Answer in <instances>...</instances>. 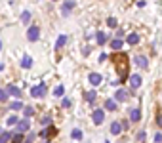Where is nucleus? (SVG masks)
Wrapping results in <instances>:
<instances>
[{
  "mask_svg": "<svg viewBox=\"0 0 162 143\" xmlns=\"http://www.w3.org/2000/svg\"><path fill=\"white\" fill-rule=\"evenodd\" d=\"M114 65H117L118 73H120V78H124L128 73V54H118L114 57Z\"/></svg>",
  "mask_w": 162,
  "mask_h": 143,
  "instance_id": "obj_1",
  "label": "nucleus"
},
{
  "mask_svg": "<svg viewBox=\"0 0 162 143\" xmlns=\"http://www.w3.org/2000/svg\"><path fill=\"white\" fill-rule=\"evenodd\" d=\"M91 120H94V124H103V120H105L103 109H96L94 113H91Z\"/></svg>",
  "mask_w": 162,
  "mask_h": 143,
  "instance_id": "obj_2",
  "label": "nucleus"
},
{
  "mask_svg": "<svg viewBox=\"0 0 162 143\" xmlns=\"http://www.w3.org/2000/svg\"><path fill=\"white\" fill-rule=\"evenodd\" d=\"M38 34H40V29H38L36 25H31V27L27 29V38H29L31 42H34V40H38Z\"/></svg>",
  "mask_w": 162,
  "mask_h": 143,
  "instance_id": "obj_3",
  "label": "nucleus"
},
{
  "mask_svg": "<svg viewBox=\"0 0 162 143\" xmlns=\"http://www.w3.org/2000/svg\"><path fill=\"white\" fill-rule=\"evenodd\" d=\"M44 93H46V84H36V86L31 88V95H33V98H40V95H44Z\"/></svg>",
  "mask_w": 162,
  "mask_h": 143,
  "instance_id": "obj_4",
  "label": "nucleus"
},
{
  "mask_svg": "<svg viewBox=\"0 0 162 143\" xmlns=\"http://www.w3.org/2000/svg\"><path fill=\"white\" fill-rule=\"evenodd\" d=\"M133 63L139 65L141 69H147V67H149V59H147L145 56H133Z\"/></svg>",
  "mask_w": 162,
  "mask_h": 143,
  "instance_id": "obj_5",
  "label": "nucleus"
},
{
  "mask_svg": "<svg viewBox=\"0 0 162 143\" xmlns=\"http://www.w3.org/2000/svg\"><path fill=\"white\" fill-rule=\"evenodd\" d=\"M29 128H31V122H29V118H23V120H19L17 122V132H29Z\"/></svg>",
  "mask_w": 162,
  "mask_h": 143,
  "instance_id": "obj_6",
  "label": "nucleus"
},
{
  "mask_svg": "<svg viewBox=\"0 0 162 143\" xmlns=\"http://www.w3.org/2000/svg\"><path fill=\"white\" fill-rule=\"evenodd\" d=\"M128 98H130V93L126 90H117V93H114V99L117 101H128Z\"/></svg>",
  "mask_w": 162,
  "mask_h": 143,
  "instance_id": "obj_7",
  "label": "nucleus"
},
{
  "mask_svg": "<svg viewBox=\"0 0 162 143\" xmlns=\"http://www.w3.org/2000/svg\"><path fill=\"white\" fill-rule=\"evenodd\" d=\"M88 80H90L91 86H99V84H101V75H99V73H91V75L88 77Z\"/></svg>",
  "mask_w": 162,
  "mask_h": 143,
  "instance_id": "obj_8",
  "label": "nucleus"
},
{
  "mask_svg": "<svg viewBox=\"0 0 162 143\" xmlns=\"http://www.w3.org/2000/svg\"><path fill=\"white\" fill-rule=\"evenodd\" d=\"M130 86H132L133 90H137V88L141 86V77H139V75H132V77H130Z\"/></svg>",
  "mask_w": 162,
  "mask_h": 143,
  "instance_id": "obj_9",
  "label": "nucleus"
},
{
  "mask_svg": "<svg viewBox=\"0 0 162 143\" xmlns=\"http://www.w3.org/2000/svg\"><path fill=\"white\" fill-rule=\"evenodd\" d=\"M71 8H75V2H73V0H65V4L61 8V13L63 15H69V13H71Z\"/></svg>",
  "mask_w": 162,
  "mask_h": 143,
  "instance_id": "obj_10",
  "label": "nucleus"
},
{
  "mask_svg": "<svg viewBox=\"0 0 162 143\" xmlns=\"http://www.w3.org/2000/svg\"><path fill=\"white\" fill-rule=\"evenodd\" d=\"M130 120L132 122H139L141 120V111L139 109H132L130 111Z\"/></svg>",
  "mask_w": 162,
  "mask_h": 143,
  "instance_id": "obj_11",
  "label": "nucleus"
},
{
  "mask_svg": "<svg viewBox=\"0 0 162 143\" xmlns=\"http://www.w3.org/2000/svg\"><path fill=\"white\" fill-rule=\"evenodd\" d=\"M55 128L54 126H48V128H44L42 132H40V137H50V135H55Z\"/></svg>",
  "mask_w": 162,
  "mask_h": 143,
  "instance_id": "obj_12",
  "label": "nucleus"
},
{
  "mask_svg": "<svg viewBox=\"0 0 162 143\" xmlns=\"http://www.w3.org/2000/svg\"><path fill=\"white\" fill-rule=\"evenodd\" d=\"M122 132V124L118 122V120H114L112 124H111V134H114V135H118Z\"/></svg>",
  "mask_w": 162,
  "mask_h": 143,
  "instance_id": "obj_13",
  "label": "nucleus"
},
{
  "mask_svg": "<svg viewBox=\"0 0 162 143\" xmlns=\"http://www.w3.org/2000/svg\"><path fill=\"white\" fill-rule=\"evenodd\" d=\"M8 93H10V95H13V98H19V95H21V90H19L17 86L10 84V86H8Z\"/></svg>",
  "mask_w": 162,
  "mask_h": 143,
  "instance_id": "obj_14",
  "label": "nucleus"
},
{
  "mask_svg": "<svg viewBox=\"0 0 162 143\" xmlns=\"http://www.w3.org/2000/svg\"><path fill=\"white\" fill-rule=\"evenodd\" d=\"M96 98H97L96 90H90V92H86V101H88V103H96Z\"/></svg>",
  "mask_w": 162,
  "mask_h": 143,
  "instance_id": "obj_15",
  "label": "nucleus"
},
{
  "mask_svg": "<svg viewBox=\"0 0 162 143\" xmlns=\"http://www.w3.org/2000/svg\"><path fill=\"white\" fill-rule=\"evenodd\" d=\"M132 46L133 44H137V42H139V34H137V33H132V34H128V38H126Z\"/></svg>",
  "mask_w": 162,
  "mask_h": 143,
  "instance_id": "obj_16",
  "label": "nucleus"
},
{
  "mask_svg": "<svg viewBox=\"0 0 162 143\" xmlns=\"http://www.w3.org/2000/svg\"><path fill=\"white\" fill-rule=\"evenodd\" d=\"M122 40H120V36H117V40H112L111 42V48H112V50H120V48H122Z\"/></svg>",
  "mask_w": 162,
  "mask_h": 143,
  "instance_id": "obj_17",
  "label": "nucleus"
},
{
  "mask_svg": "<svg viewBox=\"0 0 162 143\" xmlns=\"http://www.w3.org/2000/svg\"><path fill=\"white\" fill-rule=\"evenodd\" d=\"M31 65H33V59H31L29 56H25V57L21 59V67H23V69H29Z\"/></svg>",
  "mask_w": 162,
  "mask_h": 143,
  "instance_id": "obj_18",
  "label": "nucleus"
},
{
  "mask_svg": "<svg viewBox=\"0 0 162 143\" xmlns=\"http://www.w3.org/2000/svg\"><path fill=\"white\" fill-rule=\"evenodd\" d=\"M105 109L107 111H114V109H117V101H114V99H107L105 101Z\"/></svg>",
  "mask_w": 162,
  "mask_h": 143,
  "instance_id": "obj_19",
  "label": "nucleus"
},
{
  "mask_svg": "<svg viewBox=\"0 0 162 143\" xmlns=\"http://www.w3.org/2000/svg\"><path fill=\"white\" fill-rule=\"evenodd\" d=\"M96 38H97V44H105V42H107V34H105L103 31H99V33L96 34Z\"/></svg>",
  "mask_w": 162,
  "mask_h": 143,
  "instance_id": "obj_20",
  "label": "nucleus"
},
{
  "mask_svg": "<svg viewBox=\"0 0 162 143\" xmlns=\"http://www.w3.org/2000/svg\"><path fill=\"white\" fill-rule=\"evenodd\" d=\"M29 21H31V12H23L21 13V23H23V25H27Z\"/></svg>",
  "mask_w": 162,
  "mask_h": 143,
  "instance_id": "obj_21",
  "label": "nucleus"
},
{
  "mask_svg": "<svg viewBox=\"0 0 162 143\" xmlns=\"http://www.w3.org/2000/svg\"><path fill=\"white\" fill-rule=\"evenodd\" d=\"M10 137H12V134H10V132H2V134H0V143H8V141H10Z\"/></svg>",
  "mask_w": 162,
  "mask_h": 143,
  "instance_id": "obj_22",
  "label": "nucleus"
},
{
  "mask_svg": "<svg viewBox=\"0 0 162 143\" xmlns=\"http://www.w3.org/2000/svg\"><path fill=\"white\" fill-rule=\"evenodd\" d=\"M65 42H67V36H65V34H59V36H57V42H55V48H61Z\"/></svg>",
  "mask_w": 162,
  "mask_h": 143,
  "instance_id": "obj_23",
  "label": "nucleus"
},
{
  "mask_svg": "<svg viewBox=\"0 0 162 143\" xmlns=\"http://www.w3.org/2000/svg\"><path fill=\"white\" fill-rule=\"evenodd\" d=\"M107 25H109L111 29H117V27H118V21L114 19V17H109V19H107Z\"/></svg>",
  "mask_w": 162,
  "mask_h": 143,
  "instance_id": "obj_24",
  "label": "nucleus"
},
{
  "mask_svg": "<svg viewBox=\"0 0 162 143\" xmlns=\"http://www.w3.org/2000/svg\"><path fill=\"white\" fill-rule=\"evenodd\" d=\"M63 93H65V88H63V86H55V90H54V95H55V98H61Z\"/></svg>",
  "mask_w": 162,
  "mask_h": 143,
  "instance_id": "obj_25",
  "label": "nucleus"
},
{
  "mask_svg": "<svg viewBox=\"0 0 162 143\" xmlns=\"http://www.w3.org/2000/svg\"><path fill=\"white\" fill-rule=\"evenodd\" d=\"M6 122H8V126H15V124H17V122H19V118H17V116H13V114H12V116H8V120H6Z\"/></svg>",
  "mask_w": 162,
  "mask_h": 143,
  "instance_id": "obj_26",
  "label": "nucleus"
},
{
  "mask_svg": "<svg viewBox=\"0 0 162 143\" xmlns=\"http://www.w3.org/2000/svg\"><path fill=\"white\" fill-rule=\"evenodd\" d=\"M12 143H23V134H21V132H17V134L12 137Z\"/></svg>",
  "mask_w": 162,
  "mask_h": 143,
  "instance_id": "obj_27",
  "label": "nucleus"
},
{
  "mask_svg": "<svg viewBox=\"0 0 162 143\" xmlns=\"http://www.w3.org/2000/svg\"><path fill=\"white\" fill-rule=\"evenodd\" d=\"M71 137H73V139H82V132H80V130H73V132H71Z\"/></svg>",
  "mask_w": 162,
  "mask_h": 143,
  "instance_id": "obj_28",
  "label": "nucleus"
},
{
  "mask_svg": "<svg viewBox=\"0 0 162 143\" xmlns=\"http://www.w3.org/2000/svg\"><path fill=\"white\" fill-rule=\"evenodd\" d=\"M8 95H10L8 90H0V101H6V99H8Z\"/></svg>",
  "mask_w": 162,
  "mask_h": 143,
  "instance_id": "obj_29",
  "label": "nucleus"
},
{
  "mask_svg": "<svg viewBox=\"0 0 162 143\" xmlns=\"http://www.w3.org/2000/svg\"><path fill=\"white\" fill-rule=\"evenodd\" d=\"M12 109H13V111H19V109H23V103H21V101H13V103H12Z\"/></svg>",
  "mask_w": 162,
  "mask_h": 143,
  "instance_id": "obj_30",
  "label": "nucleus"
},
{
  "mask_svg": "<svg viewBox=\"0 0 162 143\" xmlns=\"http://www.w3.org/2000/svg\"><path fill=\"white\" fill-rule=\"evenodd\" d=\"M40 122H42V126H50V122H52V118H50V116H44V118H42Z\"/></svg>",
  "mask_w": 162,
  "mask_h": 143,
  "instance_id": "obj_31",
  "label": "nucleus"
},
{
  "mask_svg": "<svg viewBox=\"0 0 162 143\" xmlns=\"http://www.w3.org/2000/svg\"><path fill=\"white\" fill-rule=\"evenodd\" d=\"M61 105H63L65 109H69V107H71V99H69V98H63V101H61Z\"/></svg>",
  "mask_w": 162,
  "mask_h": 143,
  "instance_id": "obj_32",
  "label": "nucleus"
},
{
  "mask_svg": "<svg viewBox=\"0 0 162 143\" xmlns=\"http://www.w3.org/2000/svg\"><path fill=\"white\" fill-rule=\"evenodd\" d=\"M23 113H25V116H31L34 111H33V107H25V109H23Z\"/></svg>",
  "mask_w": 162,
  "mask_h": 143,
  "instance_id": "obj_33",
  "label": "nucleus"
},
{
  "mask_svg": "<svg viewBox=\"0 0 162 143\" xmlns=\"http://www.w3.org/2000/svg\"><path fill=\"white\" fill-rule=\"evenodd\" d=\"M105 59H107V54H101V56H99V63H103Z\"/></svg>",
  "mask_w": 162,
  "mask_h": 143,
  "instance_id": "obj_34",
  "label": "nucleus"
},
{
  "mask_svg": "<svg viewBox=\"0 0 162 143\" xmlns=\"http://www.w3.org/2000/svg\"><path fill=\"white\" fill-rule=\"evenodd\" d=\"M154 141H156V143H160V141H162V135H160V134H156V135H154Z\"/></svg>",
  "mask_w": 162,
  "mask_h": 143,
  "instance_id": "obj_35",
  "label": "nucleus"
},
{
  "mask_svg": "<svg viewBox=\"0 0 162 143\" xmlns=\"http://www.w3.org/2000/svg\"><path fill=\"white\" fill-rule=\"evenodd\" d=\"M156 124H158V126H160V128H162V114H160V116H158V118H156Z\"/></svg>",
  "mask_w": 162,
  "mask_h": 143,
  "instance_id": "obj_36",
  "label": "nucleus"
},
{
  "mask_svg": "<svg viewBox=\"0 0 162 143\" xmlns=\"http://www.w3.org/2000/svg\"><path fill=\"white\" fill-rule=\"evenodd\" d=\"M0 71H4V63L2 61H0Z\"/></svg>",
  "mask_w": 162,
  "mask_h": 143,
  "instance_id": "obj_37",
  "label": "nucleus"
},
{
  "mask_svg": "<svg viewBox=\"0 0 162 143\" xmlns=\"http://www.w3.org/2000/svg\"><path fill=\"white\" fill-rule=\"evenodd\" d=\"M0 48H2V42H0Z\"/></svg>",
  "mask_w": 162,
  "mask_h": 143,
  "instance_id": "obj_38",
  "label": "nucleus"
},
{
  "mask_svg": "<svg viewBox=\"0 0 162 143\" xmlns=\"http://www.w3.org/2000/svg\"><path fill=\"white\" fill-rule=\"evenodd\" d=\"M0 134H2V128H0Z\"/></svg>",
  "mask_w": 162,
  "mask_h": 143,
  "instance_id": "obj_39",
  "label": "nucleus"
},
{
  "mask_svg": "<svg viewBox=\"0 0 162 143\" xmlns=\"http://www.w3.org/2000/svg\"><path fill=\"white\" fill-rule=\"evenodd\" d=\"M44 143H50V141H44Z\"/></svg>",
  "mask_w": 162,
  "mask_h": 143,
  "instance_id": "obj_40",
  "label": "nucleus"
}]
</instances>
